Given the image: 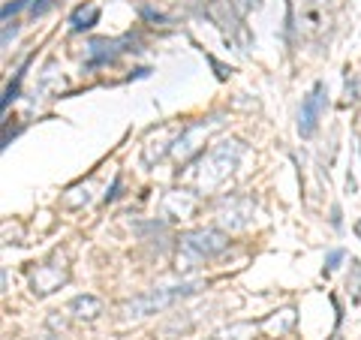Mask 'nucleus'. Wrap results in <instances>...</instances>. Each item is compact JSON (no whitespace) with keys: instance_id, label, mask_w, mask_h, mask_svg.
I'll list each match as a JSON object with an SVG mask.
<instances>
[{"instance_id":"5","label":"nucleus","mask_w":361,"mask_h":340,"mask_svg":"<svg viewBox=\"0 0 361 340\" xmlns=\"http://www.w3.org/2000/svg\"><path fill=\"white\" fill-rule=\"evenodd\" d=\"M66 277H70V268H66L63 262V256L61 253H54L49 262H42L30 271V289H33V296H51L54 289H61Z\"/></svg>"},{"instance_id":"11","label":"nucleus","mask_w":361,"mask_h":340,"mask_svg":"<svg viewBox=\"0 0 361 340\" xmlns=\"http://www.w3.org/2000/svg\"><path fill=\"white\" fill-rule=\"evenodd\" d=\"M70 313H73V320H78V322H90V320H97V316L103 313V301H99L97 296H78L70 304Z\"/></svg>"},{"instance_id":"10","label":"nucleus","mask_w":361,"mask_h":340,"mask_svg":"<svg viewBox=\"0 0 361 340\" xmlns=\"http://www.w3.org/2000/svg\"><path fill=\"white\" fill-rule=\"evenodd\" d=\"M130 40H90L87 42V66H103L111 63L123 51Z\"/></svg>"},{"instance_id":"18","label":"nucleus","mask_w":361,"mask_h":340,"mask_svg":"<svg viewBox=\"0 0 361 340\" xmlns=\"http://www.w3.org/2000/svg\"><path fill=\"white\" fill-rule=\"evenodd\" d=\"M343 259V250H331L329 253V259H325V274H331V271L337 268V262Z\"/></svg>"},{"instance_id":"15","label":"nucleus","mask_w":361,"mask_h":340,"mask_svg":"<svg viewBox=\"0 0 361 340\" xmlns=\"http://www.w3.org/2000/svg\"><path fill=\"white\" fill-rule=\"evenodd\" d=\"M292 325H295V310H292V308H286V310H280L277 316H271V320L265 322V328H268V332L271 334H274V337H283L286 332H289V328Z\"/></svg>"},{"instance_id":"14","label":"nucleus","mask_w":361,"mask_h":340,"mask_svg":"<svg viewBox=\"0 0 361 340\" xmlns=\"http://www.w3.org/2000/svg\"><path fill=\"white\" fill-rule=\"evenodd\" d=\"M99 21V6L97 4H87V6H78L73 18H70V25L73 30H87V28H94Z\"/></svg>"},{"instance_id":"24","label":"nucleus","mask_w":361,"mask_h":340,"mask_svg":"<svg viewBox=\"0 0 361 340\" xmlns=\"http://www.w3.org/2000/svg\"><path fill=\"white\" fill-rule=\"evenodd\" d=\"M45 340H54V337H45Z\"/></svg>"},{"instance_id":"19","label":"nucleus","mask_w":361,"mask_h":340,"mask_svg":"<svg viewBox=\"0 0 361 340\" xmlns=\"http://www.w3.org/2000/svg\"><path fill=\"white\" fill-rule=\"evenodd\" d=\"M21 6H25V0H16V4H6V6H4V21H9V16L18 13Z\"/></svg>"},{"instance_id":"4","label":"nucleus","mask_w":361,"mask_h":340,"mask_svg":"<svg viewBox=\"0 0 361 340\" xmlns=\"http://www.w3.org/2000/svg\"><path fill=\"white\" fill-rule=\"evenodd\" d=\"M223 127V121L220 118H208V121H193V123H187L184 130L178 133V139L172 145V160L175 163H187V160H193V157L205 148V139L208 135Z\"/></svg>"},{"instance_id":"1","label":"nucleus","mask_w":361,"mask_h":340,"mask_svg":"<svg viewBox=\"0 0 361 340\" xmlns=\"http://www.w3.org/2000/svg\"><path fill=\"white\" fill-rule=\"evenodd\" d=\"M241 157H244V145L238 139H223V142L214 145L205 157H202L196 172L190 178H193V184L202 193H208L214 187H220L223 181L235 172V166L241 163Z\"/></svg>"},{"instance_id":"17","label":"nucleus","mask_w":361,"mask_h":340,"mask_svg":"<svg viewBox=\"0 0 361 340\" xmlns=\"http://www.w3.org/2000/svg\"><path fill=\"white\" fill-rule=\"evenodd\" d=\"M229 4L235 6V13H238V16H247L250 9H256V6H259V0H229Z\"/></svg>"},{"instance_id":"9","label":"nucleus","mask_w":361,"mask_h":340,"mask_svg":"<svg viewBox=\"0 0 361 340\" xmlns=\"http://www.w3.org/2000/svg\"><path fill=\"white\" fill-rule=\"evenodd\" d=\"M205 16L217 25L223 33H235L241 25H238V13H235V6L229 0H205Z\"/></svg>"},{"instance_id":"3","label":"nucleus","mask_w":361,"mask_h":340,"mask_svg":"<svg viewBox=\"0 0 361 340\" xmlns=\"http://www.w3.org/2000/svg\"><path fill=\"white\" fill-rule=\"evenodd\" d=\"M229 247V235L223 229H196L180 238V250H178V271H193L202 259H211L223 253Z\"/></svg>"},{"instance_id":"20","label":"nucleus","mask_w":361,"mask_h":340,"mask_svg":"<svg viewBox=\"0 0 361 340\" xmlns=\"http://www.w3.org/2000/svg\"><path fill=\"white\" fill-rule=\"evenodd\" d=\"M355 99V75H346V103Z\"/></svg>"},{"instance_id":"22","label":"nucleus","mask_w":361,"mask_h":340,"mask_svg":"<svg viewBox=\"0 0 361 340\" xmlns=\"http://www.w3.org/2000/svg\"><path fill=\"white\" fill-rule=\"evenodd\" d=\"M355 235H358V238H361V220H358V223H355Z\"/></svg>"},{"instance_id":"21","label":"nucleus","mask_w":361,"mask_h":340,"mask_svg":"<svg viewBox=\"0 0 361 340\" xmlns=\"http://www.w3.org/2000/svg\"><path fill=\"white\" fill-rule=\"evenodd\" d=\"M331 223H334V226H341V208H337V205L331 208Z\"/></svg>"},{"instance_id":"7","label":"nucleus","mask_w":361,"mask_h":340,"mask_svg":"<svg viewBox=\"0 0 361 340\" xmlns=\"http://www.w3.org/2000/svg\"><path fill=\"white\" fill-rule=\"evenodd\" d=\"M253 220V199L247 196H229L217 205V223L229 232L247 229V223Z\"/></svg>"},{"instance_id":"6","label":"nucleus","mask_w":361,"mask_h":340,"mask_svg":"<svg viewBox=\"0 0 361 340\" xmlns=\"http://www.w3.org/2000/svg\"><path fill=\"white\" fill-rule=\"evenodd\" d=\"M325 106H329V94H325V85L322 82H316L310 94L304 97L301 111H298V133H301V139H310V135L316 133Z\"/></svg>"},{"instance_id":"16","label":"nucleus","mask_w":361,"mask_h":340,"mask_svg":"<svg viewBox=\"0 0 361 340\" xmlns=\"http://www.w3.org/2000/svg\"><path fill=\"white\" fill-rule=\"evenodd\" d=\"M349 268H353V283H346V286L349 289H353V298L358 301V296H361V262H355V259H353V262H349Z\"/></svg>"},{"instance_id":"2","label":"nucleus","mask_w":361,"mask_h":340,"mask_svg":"<svg viewBox=\"0 0 361 340\" xmlns=\"http://www.w3.org/2000/svg\"><path fill=\"white\" fill-rule=\"evenodd\" d=\"M199 289H205V283H184V286H166V289H151L145 296H135L130 301L121 304V313L127 320H142V316H151V313H160L172 304L184 301L190 296H196Z\"/></svg>"},{"instance_id":"12","label":"nucleus","mask_w":361,"mask_h":340,"mask_svg":"<svg viewBox=\"0 0 361 340\" xmlns=\"http://www.w3.org/2000/svg\"><path fill=\"white\" fill-rule=\"evenodd\" d=\"M256 322H232L220 328L217 334H214V340H253L256 337Z\"/></svg>"},{"instance_id":"23","label":"nucleus","mask_w":361,"mask_h":340,"mask_svg":"<svg viewBox=\"0 0 361 340\" xmlns=\"http://www.w3.org/2000/svg\"><path fill=\"white\" fill-rule=\"evenodd\" d=\"M331 340H341V334H334V337H331Z\"/></svg>"},{"instance_id":"13","label":"nucleus","mask_w":361,"mask_h":340,"mask_svg":"<svg viewBox=\"0 0 361 340\" xmlns=\"http://www.w3.org/2000/svg\"><path fill=\"white\" fill-rule=\"evenodd\" d=\"M175 139H178V135H175ZM175 139H157V135H154V139H148V145H145V151H142V160L145 163H160L163 160V157L166 154H172V145H175Z\"/></svg>"},{"instance_id":"8","label":"nucleus","mask_w":361,"mask_h":340,"mask_svg":"<svg viewBox=\"0 0 361 340\" xmlns=\"http://www.w3.org/2000/svg\"><path fill=\"white\" fill-rule=\"evenodd\" d=\"M196 193H190V190H172V193H166V199H163V217L169 220H187V217H193L196 214Z\"/></svg>"}]
</instances>
